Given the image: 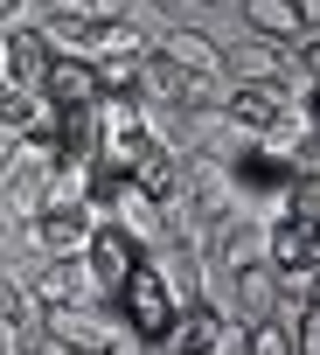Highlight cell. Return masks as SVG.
<instances>
[{
    "instance_id": "5b68a950",
    "label": "cell",
    "mask_w": 320,
    "mask_h": 355,
    "mask_svg": "<svg viewBox=\"0 0 320 355\" xmlns=\"http://www.w3.org/2000/svg\"><path fill=\"white\" fill-rule=\"evenodd\" d=\"M223 77H230V84H272V91H278V84L292 77V49L244 35L237 49H223Z\"/></svg>"
},
{
    "instance_id": "7402d4cb",
    "label": "cell",
    "mask_w": 320,
    "mask_h": 355,
    "mask_svg": "<svg viewBox=\"0 0 320 355\" xmlns=\"http://www.w3.org/2000/svg\"><path fill=\"white\" fill-rule=\"evenodd\" d=\"M292 174H313V182H320V125L299 139V153H292Z\"/></svg>"
},
{
    "instance_id": "603a6c76",
    "label": "cell",
    "mask_w": 320,
    "mask_h": 355,
    "mask_svg": "<svg viewBox=\"0 0 320 355\" xmlns=\"http://www.w3.org/2000/svg\"><path fill=\"white\" fill-rule=\"evenodd\" d=\"M292 63L306 70V84H320V28H313V35H306V42L292 49Z\"/></svg>"
},
{
    "instance_id": "ac0fdd59",
    "label": "cell",
    "mask_w": 320,
    "mask_h": 355,
    "mask_svg": "<svg viewBox=\"0 0 320 355\" xmlns=\"http://www.w3.org/2000/svg\"><path fill=\"white\" fill-rule=\"evenodd\" d=\"M230 77L223 70H181V112H223Z\"/></svg>"
},
{
    "instance_id": "3957f363",
    "label": "cell",
    "mask_w": 320,
    "mask_h": 355,
    "mask_svg": "<svg viewBox=\"0 0 320 355\" xmlns=\"http://www.w3.org/2000/svg\"><path fill=\"white\" fill-rule=\"evenodd\" d=\"M139 258H146V251H139V244H132L118 223H98V230H91V244H84V272H91V293H98V300H112Z\"/></svg>"
},
{
    "instance_id": "1f68e13d",
    "label": "cell",
    "mask_w": 320,
    "mask_h": 355,
    "mask_svg": "<svg viewBox=\"0 0 320 355\" xmlns=\"http://www.w3.org/2000/svg\"><path fill=\"white\" fill-rule=\"evenodd\" d=\"M0 293H8V279H0Z\"/></svg>"
},
{
    "instance_id": "52a82bcc",
    "label": "cell",
    "mask_w": 320,
    "mask_h": 355,
    "mask_svg": "<svg viewBox=\"0 0 320 355\" xmlns=\"http://www.w3.org/2000/svg\"><path fill=\"white\" fill-rule=\"evenodd\" d=\"M244 8V35H258V42H278V49H299L313 28H306V15H299V0H237Z\"/></svg>"
},
{
    "instance_id": "44dd1931",
    "label": "cell",
    "mask_w": 320,
    "mask_h": 355,
    "mask_svg": "<svg viewBox=\"0 0 320 355\" xmlns=\"http://www.w3.org/2000/svg\"><path fill=\"white\" fill-rule=\"evenodd\" d=\"M292 355H320V306L299 313V327H292Z\"/></svg>"
},
{
    "instance_id": "30bf717a",
    "label": "cell",
    "mask_w": 320,
    "mask_h": 355,
    "mask_svg": "<svg viewBox=\"0 0 320 355\" xmlns=\"http://www.w3.org/2000/svg\"><path fill=\"white\" fill-rule=\"evenodd\" d=\"M0 49H8V84H21V91H42L49 84V42H42V28H15V35H0Z\"/></svg>"
},
{
    "instance_id": "2e32d148",
    "label": "cell",
    "mask_w": 320,
    "mask_h": 355,
    "mask_svg": "<svg viewBox=\"0 0 320 355\" xmlns=\"http://www.w3.org/2000/svg\"><path fill=\"white\" fill-rule=\"evenodd\" d=\"M91 174H98V160H56V174L42 182V209H84Z\"/></svg>"
},
{
    "instance_id": "ffe728a7",
    "label": "cell",
    "mask_w": 320,
    "mask_h": 355,
    "mask_svg": "<svg viewBox=\"0 0 320 355\" xmlns=\"http://www.w3.org/2000/svg\"><path fill=\"white\" fill-rule=\"evenodd\" d=\"M244 355H292V334H285L278 320H258V327L244 334Z\"/></svg>"
},
{
    "instance_id": "ba28073f",
    "label": "cell",
    "mask_w": 320,
    "mask_h": 355,
    "mask_svg": "<svg viewBox=\"0 0 320 355\" xmlns=\"http://www.w3.org/2000/svg\"><path fill=\"white\" fill-rule=\"evenodd\" d=\"M160 265V279H168V293H175V306L188 313V306H202L209 293H216V272H209V258L202 251H188V244H168V258H153Z\"/></svg>"
},
{
    "instance_id": "6da1fadb",
    "label": "cell",
    "mask_w": 320,
    "mask_h": 355,
    "mask_svg": "<svg viewBox=\"0 0 320 355\" xmlns=\"http://www.w3.org/2000/svg\"><path fill=\"white\" fill-rule=\"evenodd\" d=\"M105 306L125 320L132 341H153V348H168V334H175V320H181V306H175V293H168V279H160L153 258H139V265L125 272V286H118Z\"/></svg>"
},
{
    "instance_id": "83f0119b",
    "label": "cell",
    "mask_w": 320,
    "mask_h": 355,
    "mask_svg": "<svg viewBox=\"0 0 320 355\" xmlns=\"http://www.w3.org/2000/svg\"><path fill=\"white\" fill-rule=\"evenodd\" d=\"M8 153H15V139H8V132H0V174H8Z\"/></svg>"
},
{
    "instance_id": "277c9868",
    "label": "cell",
    "mask_w": 320,
    "mask_h": 355,
    "mask_svg": "<svg viewBox=\"0 0 320 355\" xmlns=\"http://www.w3.org/2000/svg\"><path fill=\"white\" fill-rule=\"evenodd\" d=\"M98 216L91 209H35V223L21 230V244H35V258H84Z\"/></svg>"
},
{
    "instance_id": "d6986e66",
    "label": "cell",
    "mask_w": 320,
    "mask_h": 355,
    "mask_svg": "<svg viewBox=\"0 0 320 355\" xmlns=\"http://www.w3.org/2000/svg\"><path fill=\"white\" fill-rule=\"evenodd\" d=\"M35 105H42V91L8 84V91H0V132H8V139H21V132L35 125Z\"/></svg>"
},
{
    "instance_id": "e0dca14e",
    "label": "cell",
    "mask_w": 320,
    "mask_h": 355,
    "mask_svg": "<svg viewBox=\"0 0 320 355\" xmlns=\"http://www.w3.org/2000/svg\"><path fill=\"white\" fill-rule=\"evenodd\" d=\"M265 265H272V272H292V265H306V223H292V216H272V223H265Z\"/></svg>"
},
{
    "instance_id": "484cf974",
    "label": "cell",
    "mask_w": 320,
    "mask_h": 355,
    "mask_svg": "<svg viewBox=\"0 0 320 355\" xmlns=\"http://www.w3.org/2000/svg\"><path fill=\"white\" fill-rule=\"evenodd\" d=\"M299 15H306V28H320V0H299Z\"/></svg>"
},
{
    "instance_id": "cb8c5ba5",
    "label": "cell",
    "mask_w": 320,
    "mask_h": 355,
    "mask_svg": "<svg viewBox=\"0 0 320 355\" xmlns=\"http://www.w3.org/2000/svg\"><path fill=\"white\" fill-rule=\"evenodd\" d=\"M125 8H132V0H84L91 21H125Z\"/></svg>"
},
{
    "instance_id": "4dcf8cb0",
    "label": "cell",
    "mask_w": 320,
    "mask_h": 355,
    "mask_svg": "<svg viewBox=\"0 0 320 355\" xmlns=\"http://www.w3.org/2000/svg\"><path fill=\"white\" fill-rule=\"evenodd\" d=\"M216 8H237V0H216Z\"/></svg>"
},
{
    "instance_id": "7c38bea8",
    "label": "cell",
    "mask_w": 320,
    "mask_h": 355,
    "mask_svg": "<svg viewBox=\"0 0 320 355\" xmlns=\"http://www.w3.org/2000/svg\"><path fill=\"white\" fill-rule=\"evenodd\" d=\"M42 98H49L56 112H91V105H98V70H91V63H70V56H56V63H49V84H42Z\"/></svg>"
},
{
    "instance_id": "8992f818",
    "label": "cell",
    "mask_w": 320,
    "mask_h": 355,
    "mask_svg": "<svg viewBox=\"0 0 320 355\" xmlns=\"http://www.w3.org/2000/svg\"><path fill=\"white\" fill-rule=\"evenodd\" d=\"M21 286H28V300H35V306H70V300H98V293H91V272H84V258H42V265H35V272H28Z\"/></svg>"
},
{
    "instance_id": "5bb4252c",
    "label": "cell",
    "mask_w": 320,
    "mask_h": 355,
    "mask_svg": "<svg viewBox=\"0 0 320 355\" xmlns=\"http://www.w3.org/2000/svg\"><path fill=\"white\" fill-rule=\"evenodd\" d=\"M181 167H188V160H181L175 146H146V160H139V167L125 174V182H132L139 196H153L160 209H168V202L181 196Z\"/></svg>"
},
{
    "instance_id": "f546056e",
    "label": "cell",
    "mask_w": 320,
    "mask_h": 355,
    "mask_svg": "<svg viewBox=\"0 0 320 355\" xmlns=\"http://www.w3.org/2000/svg\"><path fill=\"white\" fill-rule=\"evenodd\" d=\"M56 355H105V348H56Z\"/></svg>"
},
{
    "instance_id": "f1b7e54d",
    "label": "cell",
    "mask_w": 320,
    "mask_h": 355,
    "mask_svg": "<svg viewBox=\"0 0 320 355\" xmlns=\"http://www.w3.org/2000/svg\"><path fill=\"white\" fill-rule=\"evenodd\" d=\"M306 112H313V125H320V84H313V98H306Z\"/></svg>"
},
{
    "instance_id": "d4e9b609",
    "label": "cell",
    "mask_w": 320,
    "mask_h": 355,
    "mask_svg": "<svg viewBox=\"0 0 320 355\" xmlns=\"http://www.w3.org/2000/svg\"><path fill=\"white\" fill-rule=\"evenodd\" d=\"M105 355H168V348H153V341H132V334H125V341H118V348H105Z\"/></svg>"
},
{
    "instance_id": "9c48e42d",
    "label": "cell",
    "mask_w": 320,
    "mask_h": 355,
    "mask_svg": "<svg viewBox=\"0 0 320 355\" xmlns=\"http://www.w3.org/2000/svg\"><path fill=\"white\" fill-rule=\"evenodd\" d=\"M105 223H118V230H125V237H132L139 251H153V244H168V209H160L153 196H139L132 182L118 189V202H112V216H105Z\"/></svg>"
},
{
    "instance_id": "4fadbf2b",
    "label": "cell",
    "mask_w": 320,
    "mask_h": 355,
    "mask_svg": "<svg viewBox=\"0 0 320 355\" xmlns=\"http://www.w3.org/2000/svg\"><path fill=\"white\" fill-rule=\"evenodd\" d=\"M278 112H285V98H278L272 84H230V98H223V119H230L237 132H251V139H258Z\"/></svg>"
},
{
    "instance_id": "7a4b0ae2",
    "label": "cell",
    "mask_w": 320,
    "mask_h": 355,
    "mask_svg": "<svg viewBox=\"0 0 320 355\" xmlns=\"http://www.w3.org/2000/svg\"><path fill=\"white\" fill-rule=\"evenodd\" d=\"M42 334L56 348H118L125 341V320L105 300H70V306H42Z\"/></svg>"
},
{
    "instance_id": "9a60e30c",
    "label": "cell",
    "mask_w": 320,
    "mask_h": 355,
    "mask_svg": "<svg viewBox=\"0 0 320 355\" xmlns=\"http://www.w3.org/2000/svg\"><path fill=\"white\" fill-rule=\"evenodd\" d=\"M153 49L168 56L175 70H223V42H216V35H202V28H181V21L160 35Z\"/></svg>"
},
{
    "instance_id": "8fae6325",
    "label": "cell",
    "mask_w": 320,
    "mask_h": 355,
    "mask_svg": "<svg viewBox=\"0 0 320 355\" xmlns=\"http://www.w3.org/2000/svg\"><path fill=\"white\" fill-rule=\"evenodd\" d=\"M132 98H139V112H181V70L168 63V56H139V70H132Z\"/></svg>"
},
{
    "instance_id": "4316f807",
    "label": "cell",
    "mask_w": 320,
    "mask_h": 355,
    "mask_svg": "<svg viewBox=\"0 0 320 355\" xmlns=\"http://www.w3.org/2000/svg\"><path fill=\"white\" fill-rule=\"evenodd\" d=\"M28 355H56V341H49V334H35V341H28Z\"/></svg>"
}]
</instances>
